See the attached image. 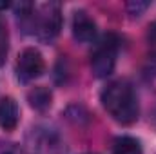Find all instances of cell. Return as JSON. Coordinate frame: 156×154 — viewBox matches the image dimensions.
I'll return each mask as SVG.
<instances>
[{"label": "cell", "instance_id": "3", "mask_svg": "<svg viewBox=\"0 0 156 154\" xmlns=\"http://www.w3.org/2000/svg\"><path fill=\"white\" fill-rule=\"evenodd\" d=\"M62 29V11L58 4H45L37 9V29L35 35L42 40H53Z\"/></svg>", "mask_w": 156, "mask_h": 154}, {"label": "cell", "instance_id": "2", "mask_svg": "<svg viewBox=\"0 0 156 154\" xmlns=\"http://www.w3.org/2000/svg\"><path fill=\"white\" fill-rule=\"evenodd\" d=\"M118 47H120V40L113 33L104 35L96 42L94 51L91 54V71L96 78H107L115 71Z\"/></svg>", "mask_w": 156, "mask_h": 154}, {"label": "cell", "instance_id": "13", "mask_svg": "<svg viewBox=\"0 0 156 154\" xmlns=\"http://www.w3.org/2000/svg\"><path fill=\"white\" fill-rule=\"evenodd\" d=\"M0 154H24L22 147L13 142H0Z\"/></svg>", "mask_w": 156, "mask_h": 154}, {"label": "cell", "instance_id": "4", "mask_svg": "<svg viewBox=\"0 0 156 154\" xmlns=\"http://www.w3.org/2000/svg\"><path fill=\"white\" fill-rule=\"evenodd\" d=\"M45 71V60L38 49L26 47L16 60V76L20 82H33Z\"/></svg>", "mask_w": 156, "mask_h": 154}, {"label": "cell", "instance_id": "10", "mask_svg": "<svg viewBox=\"0 0 156 154\" xmlns=\"http://www.w3.org/2000/svg\"><path fill=\"white\" fill-rule=\"evenodd\" d=\"M7 53H9V33H7L5 22L0 18V65H4Z\"/></svg>", "mask_w": 156, "mask_h": 154}, {"label": "cell", "instance_id": "1", "mask_svg": "<svg viewBox=\"0 0 156 154\" xmlns=\"http://www.w3.org/2000/svg\"><path fill=\"white\" fill-rule=\"evenodd\" d=\"M102 105L104 109L122 125H131L140 116V103L134 87L127 80L111 82L102 91Z\"/></svg>", "mask_w": 156, "mask_h": 154}, {"label": "cell", "instance_id": "11", "mask_svg": "<svg viewBox=\"0 0 156 154\" xmlns=\"http://www.w3.org/2000/svg\"><path fill=\"white\" fill-rule=\"evenodd\" d=\"M145 40H147V47H149V53L156 58V20H153L147 27V33H145Z\"/></svg>", "mask_w": 156, "mask_h": 154}, {"label": "cell", "instance_id": "7", "mask_svg": "<svg viewBox=\"0 0 156 154\" xmlns=\"http://www.w3.org/2000/svg\"><path fill=\"white\" fill-rule=\"evenodd\" d=\"M27 102H29V105H31L35 111L44 113V111H47V109L51 107V103H53V93H51V89L45 87V85H37V87H33V89L27 93Z\"/></svg>", "mask_w": 156, "mask_h": 154}, {"label": "cell", "instance_id": "6", "mask_svg": "<svg viewBox=\"0 0 156 154\" xmlns=\"http://www.w3.org/2000/svg\"><path fill=\"white\" fill-rule=\"evenodd\" d=\"M20 120V109L15 98L2 96L0 98V127L4 131H13L18 125Z\"/></svg>", "mask_w": 156, "mask_h": 154}, {"label": "cell", "instance_id": "12", "mask_svg": "<svg viewBox=\"0 0 156 154\" xmlns=\"http://www.w3.org/2000/svg\"><path fill=\"white\" fill-rule=\"evenodd\" d=\"M149 5H151L149 2L136 0V2H127V4H125V9L129 11V15H133V16H140V15H142Z\"/></svg>", "mask_w": 156, "mask_h": 154}, {"label": "cell", "instance_id": "8", "mask_svg": "<svg viewBox=\"0 0 156 154\" xmlns=\"http://www.w3.org/2000/svg\"><path fill=\"white\" fill-rule=\"evenodd\" d=\"M37 149L42 154H60L64 151V145L60 142V138L53 132V131H45V132H37Z\"/></svg>", "mask_w": 156, "mask_h": 154}, {"label": "cell", "instance_id": "9", "mask_svg": "<svg viewBox=\"0 0 156 154\" xmlns=\"http://www.w3.org/2000/svg\"><path fill=\"white\" fill-rule=\"evenodd\" d=\"M113 154H144V151L136 138L123 134L113 142Z\"/></svg>", "mask_w": 156, "mask_h": 154}, {"label": "cell", "instance_id": "5", "mask_svg": "<svg viewBox=\"0 0 156 154\" xmlns=\"http://www.w3.org/2000/svg\"><path fill=\"white\" fill-rule=\"evenodd\" d=\"M73 37L78 42L89 44L96 38V22L89 16L87 11L78 9L73 16Z\"/></svg>", "mask_w": 156, "mask_h": 154}]
</instances>
